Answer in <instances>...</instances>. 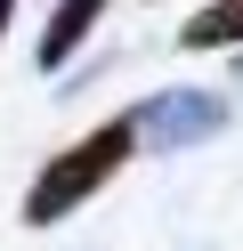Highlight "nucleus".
Masks as SVG:
<instances>
[{
    "instance_id": "1",
    "label": "nucleus",
    "mask_w": 243,
    "mask_h": 251,
    "mask_svg": "<svg viewBox=\"0 0 243 251\" xmlns=\"http://www.w3.org/2000/svg\"><path fill=\"white\" fill-rule=\"evenodd\" d=\"M130 154H138V122L130 114L122 122H97L89 138H73L57 162H41V178H32V195H25V227H57L65 211H81Z\"/></svg>"
},
{
    "instance_id": "2",
    "label": "nucleus",
    "mask_w": 243,
    "mask_h": 251,
    "mask_svg": "<svg viewBox=\"0 0 243 251\" xmlns=\"http://www.w3.org/2000/svg\"><path fill=\"white\" fill-rule=\"evenodd\" d=\"M130 122H138V146L178 154V146H194V138L227 130V98H211V89H162V98H146Z\"/></svg>"
},
{
    "instance_id": "3",
    "label": "nucleus",
    "mask_w": 243,
    "mask_h": 251,
    "mask_svg": "<svg viewBox=\"0 0 243 251\" xmlns=\"http://www.w3.org/2000/svg\"><path fill=\"white\" fill-rule=\"evenodd\" d=\"M97 17H106V0H57V8H49V33H41V65L57 73L65 57L89 41V25H97Z\"/></svg>"
},
{
    "instance_id": "4",
    "label": "nucleus",
    "mask_w": 243,
    "mask_h": 251,
    "mask_svg": "<svg viewBox=\"0 0 243 251\" xmlns=\"http://www.w3.org/2000/svg\"><path fill=\"white\" fill-rule=\"evenodd\" d=\"M178 41H187V49H243V0H211V8H194V17L178 25Z\"/></svg>"
},
{
    "instance_id": "5",
    "label": "nucleus",
    "mask_w": 243,
    "mask_h": 251,
    "mask_svg": "<svg viewBox=\"0 0 243 251\" xmlns=\"http://www.w3.org/2000/svg\"><path fill=\"white\" fill-rule=\"evenodd\" d=\"M8 17H16V0H0V33H8Z\"/></svg>"
}]
</instances>
